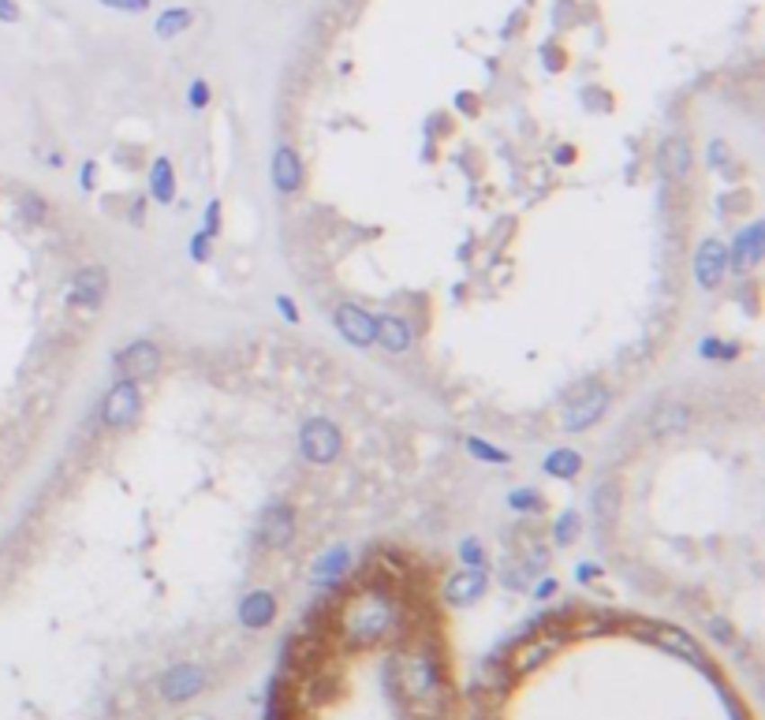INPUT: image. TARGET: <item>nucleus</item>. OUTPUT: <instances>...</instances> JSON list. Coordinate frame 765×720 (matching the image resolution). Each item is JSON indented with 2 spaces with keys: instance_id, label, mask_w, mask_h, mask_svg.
<instances>
[{
  "instance_id": "nucleus-1",
  "label": "nucleus",
  "mask_w": 765,
  "mask_h": 720,
  "mask_svg": "<svg viewBox=\"0 0 765 720\" xmlns=\"http://www.w3.org/2000/svg\"><path fill=\"white\" fill-rule=\"evenodd\" d=\"M388 687L396 698L411 706L418 720H440V713L449 709V690H444V676L433 653H400L388 664Z\"/></svg>"
},
{
  "instance_id": "nucleus-2",
  "label": "nucleus",
  "mask_w": 765,
  "mask_h": 720,
  "mask_svg": "<svg viewBox=\"0 0 765 720\" xmlns=\"http://www.w3.org/2000/svg\"><path fill=\"white\" fill-rule=\"evenodd\" d=\"M396 624V605L381 590H362L340 609V635L351 645H374Z\"/></svg>"
},
{
  "instance_id": "nucleus-3",
  "label": "nucleus",
  "mask_w": 765,
  "mask_h": 720,
  "mask_svg": "<svg viewBox=\"0 0 765 720\" xmlns=\"http://www.w3.org/2000/svg\"><path fill=\"white\" fill-rule=\"evenodd\" d=\"M609 388L605 385H598V381H590V385H583L572 400H567V407H564V430L567 433H579V430H590L594 422L609 411Z\"/></svg>"
},
{
  "instance_id": "nucleus-4",
  "label": "nucleus",
  "mask_w": 765,
  "mask_h": 720,
  "mask_svg": "<svg viewBox=\"0 0 765 720\" xmlns=\"http://www.w3.org/2000/svg\"><path fill=\"white\" fill-rule=\"evenodd\" d=\"M299 452L307 463H333L343 452V437L336 430V422L329 418H310L299 430Z\"/></svg>"
},
{
  "instance_id": "nucleus-5",
  "label": "nucleus",
  "mask_w": 765,
  "mask_h": 720,
  "mask_svg": "<svg viewBox=\"0 0 765 720\" xmlns=\"http://www.w3.org/2000/svg\"><path fill=\"white\" fill-rule=\"evenodd\" d=\"M138 407H142V392L131 378H123L116 381L109 392H105V400H102V422L109 430H128L131 422L138 418Z\"/></svg>"
},
{
  "instance_id": "nucleus-6",
  "label": "nucleus",
  "mask_w": 765,
  "mask_h": 720,
  "mask_svg": "<svg viewBox=\"0 0 765 720\" xmlns=\"http://www.w3.org/2000/svg\"><path fill=\"white\" fill-rule=\"evenodd\" d=\"M258 538H262V545H265V549H273V553L288 549V545H291V538H295V511H291L288 504L273 501V504H269V508L262 511Z\"/></svg>"
},
{
  "instance_id": "nucleus-7",
  "label": "nucleus",
  "mask_w": 765,
  "mask_h": 720,
  "mask_svg": "<svg viewBox=\"0 0 765 720\" xmlns=\"http://www.w3.org/2000/svg\"><path fill=\"white\" fill-rule=\"evenodd\" d=\"M109 291V272L102 265H90V269H79L76 277H71V288H67V303L71 307H83V310H97Z\"/></svg>"
},
{
  "instance_id": "nucleus-8",
  "label": "nucleus",
  "mask_w": 765,
  "mask_h": 720,
  "mask_svg": "<svg viewBox=\"0 0 765 720\" xmlns=\"http://www.w3.org/2000/svg\"><path fill=\"white\" fill-rule=\"evenodd\" d=\"M116 366H120V374L131 378V381L135 378H154L157 369H161V351H157L154 340H131L116 355Z\"/></svg>"
},
{
  "instance_id": "nucleus-9",
  "label": "nucleus",
  "mask_w": 765,
  "mask_h": 720,
  "mask_svg": "<svg viewBox=\"0 0 765 720\" xmlns=\"http://www.w3.org/2000/svg\"><path fill=\"white\" fill-rule=\"evenodd\" d=\"M206 687V672L199 664H176L161 676V698L168 702H191Z\"/></svg>"
},
{
  "instance_id": "nucleus-10",
  "label": "nucleus",
  "mask_w": 765,
  "mask_h": 720,
  "mask_svg": "<svg viewBox=\"0 0 765 720\" xmlns=\"http://www.w3.org/2000/svg\"><path fill=\"white\" fill-rule=\"evenodd\" d=\"M336 333L351 347H374V317L355 303H340L336 307Z\"/></svg>"
},
{
  "instance_id": "nucleus-11",
  "label": "nucleus",
  "mask_w": 765,
  "mask_h": 720,
  "mask_svg": "<svg viewBox=\"0 0 765 720\" xmlns=\"http://www.w3.org/2000/svg\"><path fill=\"white\" fill-rule=\"evenodd\" d=\"M728 272V246L721 239H706L695 254V280L702 288H717Z\"/></svg>"
},
{
  "instance_id": "nucleus-12",
  "label": "nucleus",
  "mask_w": 765,
  "mask_h": 720,
  "mask_svg": "<svg viewBox=\"0 0 765 720\" xmlns=\"http://www.w3.org/2000/svg\"><path fill=\"white\" fill-rule=\"evenodd\" d=\"M485 571L482 567H463V571H456V575L444 582V601L449 605H456V609H463V605H471V601H478L482 593H485Z\"/></svg>"
},
{
  "instance_id": "nucleus-13",
  "label": "nucleus",
  "mask_w": 765,
  "mask_h": 720,
  "mask_svg": "<svg viewBox=\"0 0 765 720\" xmlns=\"http://www.w3.org/2000/svg\"><path fill=\"white\" fill-rule=\"evenodd\" d=\"M657 168H661V176L664 180H687V172H690V142L672 135V138H664L661 142V150H657Z\"/></svg>"
},
{
  "instance_id": "nucleus-14",
  "label": "nucleus",
  "mask_w": 765,
  "mask_h": 720,
  "mask_svg": "<svg viewBox=\"0 0 765 720\" xmlns=\"http://www.w3.org/2000/svg\"><path fill=\"white\" fill-rule=\"evenodd\" d=\"M761 254H765V251H761V225L754 220V225H747V228L735 232V239H732V246H728V269L743 272L747 265H758Z\"/></svg>"
},
{
  "instance_id": "nucleus-15",
  "label": "nucleus",
  "mask_w": 765,
  "mask_h": 720,
  "mask_svg": "<svg viewBox=\"0 0 765 720\" xmlns=\"http://www.w3.org/2000/svg\"><path fill=\"white\" fill-rule=\"evenodd\" d=\"M277 619V598L269 590H251L246 598L239 601V624L251 627V631H262Z\"/></svg>"
},
{
  "instance_id": "nucleus-16",
  "label": "nucleus",
  "mask_w": 765,
  "mask_h": 720,
  "mask_svg": "<svg viewBox=\"0 0 765 720\" xmlns=\"http://www.w3.org/2000/svg\"><path fill=\"white\" fill-rule=\"evenodd\" d=\"M273 187L280 191V194H295L299 191V183H303V161H299V154L291 150V146H280V150L273 154Z\"/></svg>"
},
{
  "instance_id": "nucleus-17",
  "label": "nucleus",
  "mask_w": 765,
  "mask_h": 720,
  "mask_svg": "<svg viewBox=\"0 0 765 720\" xmlns=\"http://www.w3.org/2000/svg\"><path fill=\"white\" fill-rule=\"evenodd\" d=\"M374 343H381L385 351H392V355H404L411 347V325L396 314L374 317Z\"/></svg>"
},
{
  "instance_id": "nucleus-18",
  "label": "nucleus",
  "mask_w": 765,
  "mask_h": 720,
  "mask_svg": "<svg viewBox=\"0 0 765 720\" xmlns=\"http://www.w3.org/2000/svg\"><path fill=\"white\" fill-rule=\"evenodd\" d=\"M687 426H690V411L683 404H661L650 414V433L654 437H669V433H680Z\"/></svg>"
},
{
  "instance_id": "nucleus-19",
  "label": "nucleus",
  "mask_w": 765,
  "mask_h": 720,
  "mask_svg": "<svg viewBox=\"0 0 765 720\" xmlns=\"http://www.w3.org/2000/svg\"><path fill=\"white\" fill-rule=\"evenodd\" d=\"M590 511H594L598 523H612L616 515H620V482L616 478H605L594 496H590Z\"/></svg>"
},
{
  "instance_id": "nucleus-20",
  "label": "nucleus",
  "mask_w": 765,
  "mask_h": 720,
  "mask_svg": "<svg viewBox=\"0 0 765 720\" xmlns=\"http://www.w3.org/2000/svg\"><path fill=\"white\" fill-rule=\"evenodd\" d=\"M348 567H351V549H348V545H336V549H329V553L317 556L314 579H317V582H336V579L348 575Z\"/></svg>"
},
{
  "instance_id": "nucleus-21",
  "label": "nucleus",
  "mask_w": 765,
  "mask_h": 720,
  "mask_svg": "<svg viewBox=\"0 0 765 720\" xmlns=\"http://www.w3.org/2000/svg\"><path fill=\"white\" fill-rule=\"evenodd\" d=\"M150 194L161 206H168L172 198H176V172H172L168 157H154V164H150Z\"/></svg>"
},
{
  "instance_id": "nucleus-22",
  "label": "nucleus",
  "mask_w": 765,
  "mask_h": 720,
  "mask_svg": "<svg viewBox=\"0 0 765 720\" xmlns=\"http://www.w3.org/2000/svg\"><path fill=\"white\" fill-rule=\"evenodd\" d=\"M654 642L661 645V650H669V653H680V657H687L690 664H698V668L706 664L702 650H698V645L690 642V638H687L683 631H669V627H657V631H654Z\"/></svg>"
},
{
  "instance_id": "nucleus-23",
  "label": "nucleus",
  "mask_w": 765,
  "mask_h": 720,
  "mask_svg": "<svg viewBox=\"0 0 765 720\" xmlns=\"http://www.w3.org/2000/svg\"><path fill=\"white\" fill-rule=\"evenodd\" d=\"M556 645H560V638H538V642L523 645V650L515 653V672H530L541 661H549L556 653Z\"/></svg>"
},
{
  "instance_id": "nucleus-24",
  "label": "nucleus",
  "mask_w": 765,
  "mask_h": 720,
  "mask_svg": "<svg viewBox=\"0 0 765 720\" xmlns=\"http://www.w3.org/2000/svg\"><path fill=\"white\" fill-rule=\"evenodd\" d=\"M583 470V456L575 452V449H556V452H549L546 456V475L549 478H575Z\"/></svg>"
},
{
  "instance_id": "nucleus-25",
  "label": "nucleus",
  "mask_w": 765,
  "mask_h": 720,
  "mask_svg": "<svg viewBox=\"0 0 765 720\" xmlns=\"http://www.w3.org/2000/svg\"><path fill=\"white\" fill-rule=\"evenodd\" d=\"M191 22H194V12H191V8H168V12H161V19H157L154 31H157L161 41H172L176 34H183Z\"/></svg>"
},
{
  "instance_id": "nucleus-26",
  "label": "nucleus",
  "mask_w": 765,
  "mask_h": 720,
  "mask_svg": "<svg viewBox=\"0 0 765 720\" xmlns=\"http://www.w3.org/2000/svg\"><path fill=\"white\" fill-rule=\"evenodd\" d=\"M467 452H471L475 459H482V463H493V467H497V463L504 467V463L511 459L504 449H493V444H489V440H482V437H467Z\"/></svg>"
},
{
  "instance_id": "nucleus-27",
  "label": "nucleus",
  "mask_w": 765,
  "mask_h": 720,
  "mask_svg": "<svg viewBox=\"0 0 765 720\" xmlns=\"http://www.w3.org/2000/svg\"><path fill=\"white\" fill-rule=\"evenodd\" d=\"M553 538H556L560 545H572V541L579 538V515H575V511H564V515L556 519V527H553Z\"/></svg>"
},
{
  "instance_id": "nucleus-28",
  "label": "nucleus",
  "mask_w": 765,
  "mask_h": 720,
  "mask_svg": "<svg viewBox=\"0 0 765 720\" xmlns=\"http://www.w3.org/2000/svg\"><path fill=\"white\" fill-rule=\"evenodd\" d=\"M508 508H515V511L541 508V496H538L534 489H511V493H508Z\"/></svg>"
},
{
  "instance_id": "nucleus-29",
  "label": "nucleus",
  "mask_w": 765,
  "mask_h": 720,
  "mask_svg": "<svg viewBox=\"0 0 765 720\" xmlns=\"http://www.w3.org/2000/svg\"><path fill=\"white\" fill-rule=\"evenodd\" d=\"M459 560H463L467 567H482V564H485V553H482V545H478L475 538H467V541L459 545Z\"/></svg>"
},
{
  "instance_id": "nucleus-30",
  "label": "nucleus",
  "mask_w": 765,
  "mask_h": 720,
  "mask_svg": "<svg viewBox=\"0 0 765 720\" xmlns=\"http://www.w3.org/2000/svg\"><path fill=\"white\" fill-rule=\"evenodd\" d=\"M102 4L112 8V12H123V15H138V12L150 8V0H102Z\"/></svg>"
},
{
  "instance_id": "nucleus-31",
  "label": "nucleus",
  "mask_w": 765,
  "mask_h": 720,
  "mask_svg": "<svg viewBox=\"0 0 765 720\" xmlns=\"http://www.w3.org/2000/svg\"><path fill=\"white\" fill-rule=\"evenodd\" d=\"M187 105H191V109H206V105H209V86H206L202 79H194V83H191V90H187Z\"/></svg>"
},
{
  "instance_id": "nucleus-32",
  "label": "nucleus",
  "mask_w": 765,
  "mask_h": 720,
  "mask_svg": "<svg viewBox=\"0 0 765 720\" xmlns=\"http://www.w3.org/2000/svg\"><path fill=\"white\" fill-rule=\"evenodd\" d=\"M191 258H194V262H206V258H209V236H206V232L191 236Z\"/></svg>"
},
{
  "instance_id": "nucleus-33",
  "label": "nucleus",
  "mask_w": 765,
  "mask_h": 720,
  "mask_svg": "<svg viewBox=\"0 0 765 720\" xmlns=\"http://www.w3.org/2000/svg\"><path fill=\"white\" fill-rule=\"evenodd\" d=\"M217 232H220V202H217V198H213V202L206 206V236L213 239Z\"/></svg>"
},
{
  "instance_id": "nucleus-34",
  "label": "nucleus",
  "mask_w": 765,
  "mask_h": 720,
  "mask_svg": "<svg viewBox=\"0 0 765 720\" xmlns=\"http://www.w3.org/2000/svg\"><path fill=\"white\" fill-rule=\"evenodd\" d=\"M273 303H277V310H280V317H284V321H291V325L299 321V307H295V303L288 299V295H277Z\"/></svg>"
},
{
  "instance_id": "nucleus-35",
  "label": "nucleus",
  "mask_w": 765,
  "mask_h": 720,
  "mask_svg": "<svg viewBox=\"0 0 765 720\" xmlns=\"http://www.w3.org/2000/svg\"><path fill=\"white\" fill-rule=\"evenodd\" d=\"M93 180H97V164H93V161H86V164H83V172H79L83 191H93Z\"/></svg>"
},
{
  "instance_id": "nucleus-36",
  "label": "nucleus",
  "mask_w": 765,
  "mask_h": 720,
  "mask_svg": "<svg viewBox=\"0 0 765 720\" xmlns=\"http://www.w3.org/2000/svg\"><path fill=\"white\" fill-rule=\"evenodd\" d=\"M725 157H728V146H725V142H713V146H709V164H713V168H721V164H725Z\"/></svg>"
},
{
  "instance_id": "nucleus-37",
  "label": "nucleus",
  "mask_w": 765,
  "mask_h": 720,
  "mask_svg": "<svg viewBox=\"0 0 765 720\" xmlns=\"http://www.w3.org/2000/svg\"><path fill=\"white\" fill-rule=\"evenodd\" d=\"M19 19V4L15 0H0V22H15Z\"/></svg>"
},
{
  "instance_id": "nucleus-38",
  "label": "nucleus",
  "mask_w": 765,
  "mask_h": 720,
  "mask_svg": "<svg viewBox=\"0 0 765 720\" xmlns=\"http://www.w3.org/2000/svg\"><path fill=\"white\" fill-rule=\"evenodd\" d=\"M709 631H713V635H717L721 642H732V627L725 624V619H709Z\"/></svg>"
},
{
  "instance_id": "nucleus-39",
  "label": "nucleus",
  "mask_w": 765,
  "mask_h": 720,
  "mask_svg": "<svg viewBox=\"0 0 765 720\" xmlns=\"http://www.w3.org/2000/svg\"><path fill=\"white\" fill-rule=\"evenodd\" d=\"M575 575H579V582H590V579L598 575V567H594V564H579V567H575Z\"/></svg>"
},
{
  "instance_id": "nucleus-40",
  "label": "nucleus",
  "mask_w": 765,
  "mask_h": 720,
  "mask_svg": "<svg viewBox=\"0 0 765 720\" xmlns=\"http://www.w3.org/2000/svg\"><path fill=\"white\" fill-rule=\"evenodd\" d=\"M553 590H556V582H553V579H546V582H538V586H534V598H549Z\"/></svg>"
},
{
  "instance_id": "nucleus-41",
  "label": "nucleus",
  "mask_w": 765,
  "mask_h": 720,
  "mask_svg": "<svg viewBox=\"0 0 765 720\" xmlns=\"http://www.w3.org/2000/svg\"><path fill=\"white\" fill-rule=\"evenodd\" d=\"M456 105H459L463 112H475V109H478V105H475V97H471V93H459V97H456Z\"/></svg>"
},
{
  "instance_id": "nucleus-42",
  "label": "nucleus",
  "mask_w": 765,
  "mask_h": 720,
  "mask_svg": "<svg viewBox=\"0 0 765 720\" xmlns=\"http://www.w3.org/2000/svg\"><path fill=\"white\" fill-rule=\"evenodd\" d=\"M572 157H575L572 146H560V150H556V161H560V164H572Z\"/></svg>"
},
{
  "instance_id": "nucleus-43",
  "label": "nucleus",
  "mask_w": 765,
  "mask_h": 720,
  "mask_svg": "<svg viewBox=\"0 0 765 720\" xmlns=\"http://www.w3.org/2000/svg\"><path fill=\"white\" fill-rule=\"evenodd\" d=\"M142 220H146V206L135 202V206H131V225H142Z\"/></svg>"
},
{
  "instance_id": "nucleus-44",
  "label": "nucleus",
  "mask_w": 765,
  "mask_h": 720,
  "mask_svg": "<svg viewBox=\"0 0 765 720\" xmlns=\"http://www.w3.org/2000/svg\"><path fill=\"white\" fill-rule=\"evenodd\" d=\"M199 720H202V716H199Z\"/></svg>"
}]
</instances>
